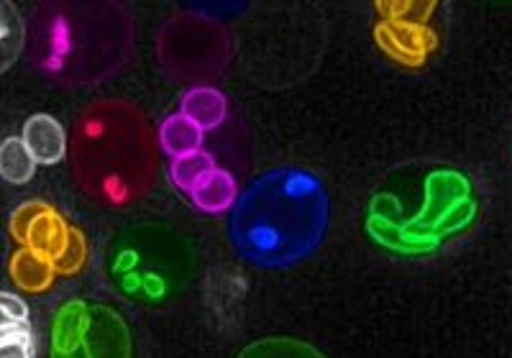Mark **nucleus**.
Instances as JSON below:
<instances>
[{
	"mask_svg": "<svg viewBox=\"0 0 512 358\" xmlns=\"http://www.w3.org/2000/svg\"><path fill=\"white\" fill-rule=\"evenodd\" d=\"M0 312H3V323H29V305L13 292L0 295Z\"/></svg>",
	"mask_w": 512,
	"mask_h": 358,
	"instance_id": "21",
	"label": "nucleus"
},
{
	"mask_svg": "<svg viewBox=\"0 0 512 358\" xmlns=\"http://www.w3.org/2000/svg\"><path fill=\"white\" fill-rule=\"evenodd\" d=\"M182 110L192 123H198L203 131H213V128L221 126L228 116V100L221 90L216 87H190L185 95H182Z\"/></svg>",
	"mask_w": 512,
	"mask_h": 358,
	"instance_id": "10",
	"label": "nucleus"
},
{
	"mask_svg": "<svg viewBox=\"0 0 512 358\" xmlns=\"http://www.w3.org/2000/svg\"><path fill=\"white\" fill-rule=\"evenodd\" d=\"M24 144L34 154L36 164H59L67 154V133H64L62 123L52 116H39L29 118L24 126Z\"/></svg>",
	"mask_w": 512,
	"mask_h": 358,
	"instance_id": "9",
	"label": "nucleus"
},
{
	"mask_svg": "<svg viewBox=\"0 0 512 358\" xmlns=\"http://www.w3.org/2000/svg\"><path fill=\"white\" fill-rule=\"evenodd\" d=\"M203 133V128L192 123L185 113H175V116L164 118L162 128H159V141L169 156L180 159V156L203 151Z\"/></svg>",
	"mask_w": 512,
	"mask_h": 358,
	"instance_id": "12",
	"label": "nucleus"
},
{
	"mask_svg": "<svg viewBox=\"0 0 512 358\" xmlns=\"http://www.w3.org/2000/svg\"><path fill=\"white\" fill-rule=\"evenodd\" d=\"M192 272V254L167 226H134L118 233L108 249V274L128 300L162 305L180 295Z\"/></svg>",
	"mask_w": 512,
	"mask_h": 358,
	"instance_id": "4",
	"label": "nucleus"
},
{
	"mask_svg": "<svg viewBox=\"0 0 512 358\" xmlns=\"http://www.w3.org/2000/svg\"><path fill=\"white\" fill-rule=\"evenodd\" d=\"M34 356V333L29 323H0V358Z\"/></svg>",
	"mask_w": 512,
	"mask_h": 358,
	"instance_id": "18",
	"label": "nucleus"
},
{
	"mask_svg": "<svg viewBox=\"0 0 512 358\" xmlns=\"http://www.w3.org/2000/svg\"><path fill=\"white\" fill-rule=\"evenodd\" d=\"M39 70L62 80H98L128 49V21L113 8H57L41 29Z\"/></svg>",
	"mask_w": 512,
	"mask_h": 358,
	"instance_id": "3",
	"label": "nucleus"
},
{
	"mask_svg": "<svg viewBox=\"0 0 512 358\" xmlns=\"http://www.w3.org/2000/svg\"><path fill=\"white\" fill-rule=\"evenodd\" d=\"M236 182H233L231 174L226 169H216L205 182H200L195 190H192V203L195 208H200L203 213H226L236 203Z\"/></svg>",
	"mask_w": 512,
	"mask_h": 358,
	"instance_id": "13",
	"label": "nucleus"
},
{
	"mask_svg": "<svg viewBox=\"0 0 512 358\" xmlns=\"http://www.w3.org/2000/svg\"><path fill=\"white\" fill-rule=\"evenodd\" d=\"M88 346L90 358H134L126 323L111 307L90 305Z\"/></svg>",
	"mask_w": 512,
	"mask_h": 358,
	"instance_id": "8",
	"label": "nucleus"
},
{
	"mask_svg": "<svg viewBox=\"0 0 512 358\" xmlns=\"http://www.w3.org/2000/svg\"><path fill=\"white\" fill-rule=\"evenodd\" d=\"M36 172V159L24 139H6L0 146V174L11 185H26Z\"/></svg>",
	"mask_w": 512,
	"mask_h": 358,
	"instance_id": "14",
	"label": "nucleus"
},
{
	"mask_svg": "<svg viewBox=\"0 0 512 358\" xmlns=\"http://www.w3.org/2000/svg\"><path fill=\"white\" fill-rule=\"evenodd\" d=\"M216 169V159H213L208 151H198V154L175 159L172 167H169V177H172V182H175L182 192L192 195V190H195L200 182H205Z\"/></svg>",
	"mask_w": 512,
	"mask_h": 358,
	"instance_id": "15",
	"label": "nucleus"
},
{
	"mask_svg": "<svg viewBox=\"0 0 512 358\" xmlns=\"http://www.w3.org/2000/svg\"><path fill=\"white\" fill-rule=\"evenodd\" d=\"M54 264L47 259V256L36 254L31 249H21L13 254L11 259V277L18 287L24 292H31V295H39L44 289L52 287L54 282Z\"/></svg>",
	"mask_w": 512,
	"mask_h": 358,
	"instance_id": "11",
	"label": "nucleus"
},
{
	"mask_svg": "<svg viewBox=\"0 0 512 358\" xmlns=\"http://www.w3.org/2000/svg\"><path fill=\"white\" fill-rule=\"evenodd\" d=\"M0 44H3L0 47L3 49V70H8L24 47V24H21V16L16 13L13 3H3L0 8Z\"/></svg>",
	"mask_w": 512,
	"mask_h": 358,
	"instance_id": "17",
	"label": "nucleus"
},
{
	"mask_svg": "<svg viewBox=\"0 0 512 358\" xmlns=\"http://www.w3.org/2000/svg\"><path fill=\"white\" fill-rule=\"evenodd\" d=\"M70 159L80 185L111 205L134 203L154 182V139L144 113L121 100L90 105L75 123Z\"/></svg>",
	"mask_w": 512,
	"mask_h": 358,
	"instance_id": "2",
	"label": "nucleus"
},
{
	"mask_svg": "<svg viewBox=\"0 0 512 358\" xmlns=\"http://www.w3.org/2000/svg\"><path fill=\"white\" fill-rule=\"evenodd\" d=\"M377 6L384 21H395V24L425 26L433 13V3H377Z\"/></svg>",
	"mask_w": 512,
	"mask_h": 358,
	"instance_id": "19",
	"label": "nucleus"
},
{
	"mask_svg": "<svg viewBox=\"0 0 512 358\" xmlns=\"http://www.w3.org/2000/svg\"><path fill=\"white\" fill-rule=\"evenodd\" d=\"M239 358H323L313 346L290 338H269V341H256L241 351Z\"/></svg>",
	"mask_w": 512,
	"mask_h": 358,
	"instance_id": "16",
	"label": "nucleus"
},
{
	"mask_svg": "<svg viewBox=\"0 0 512 358\" xmlns=\"http://www.w3.org/2000/svg\"><path fill=\"white\" fill-rule=\"evenodd\" d=\"M11 231L24 249L57 261L70 243L72 226L54 208L44 203H26L13 213Z\"/></svg>",
	"mask_w": 512,
	"mask_h": 358,
	"instance_id": "5",
	"label": "nucleus"
},
{
	"mask_svg": "<svg viewBox=\"0 0 512 358\" xmlns=\"http://www.w3.org/2000/svg\"><path fill=\"white\" fill-rule=\"evenodd\" d=\"M328 226L326 187L308 169L282 167L249 187L231 215V241L259 266H290L318 249Z\"/></svg>",
	"mask_w": 512,
	"mask_h": 358,
	"instance_id": "1",
	"label": "nucleus"
},
{
	"mask_svg": "<svg viewBox=\"0 0 512 358\" xmlns=\"http://www.w3.org/2000/svg\"><path fill=\"white\" fill-rule=\"evenodd\" d=\"M374 39L384 54H390L395 62L408 64V67H420L425 62V54L436 49V36L431 29L395 24V21H382L374 29Z\"/></svg>",
	"mask_w": 512,
	"mask_h": 358,
	"instance_id": "6",
	"label": "nucleus"
},
{
	"mask_svg": "<svg viewBox=\"0 0 512 358\" xmlns=\"http://www.w3.org/2000/svg\"><path fill=\"white\" fill-rule=\"evenodd\" d=\"M90 305L72 300L59 307L52 323V358H90Z\"/></svg>",
	"mask_w": 512,
	"mask_h": 358,
	"instance_id": "7",
	"label": "nucleus"
},
{
	"mask_svg": "<svg viewBox=\"0 0 512 358\" xmlns=\"http://www.w3.org/2000/svg\"><path fill=\"white\" fill-rule=\"evenodd\" d=\"M85 261H88V238L82 236V231L72 228L67 249L54 261V272L62 274V277H72V274H77L85 266Z\"/></svg>",
	"mask_w": 512,
	"mask_h": 358,
	"instance_id": "20",
	"label": "nucleus"
}]
</instances>
